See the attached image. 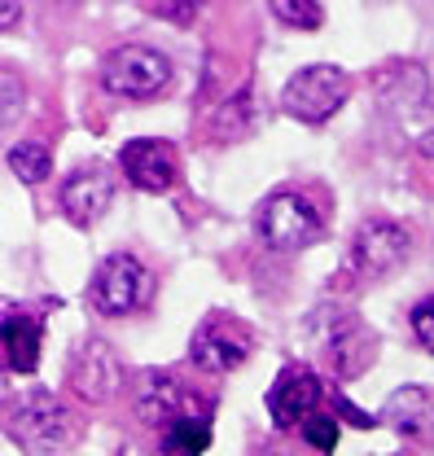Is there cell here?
<instances>
[{
  "instance_id": "6da1fadb",
  "label": "cell",
  "mask_w": 434,
  "mask_h": 456,
  "mask_svg": "<svg viewBox=\"0 0 434 456\" xmlns=\"http://www.w3.org/2000/svg\"><path fill=\"white\" fill-rule=\"evenodd\" d=\"M4 430L18 439V448L31 456H53L75 439V412L45 387L4 403Z\"/></svg>"
},
{
  "instance_id": "7a4b0ae2",
  "label": "cell",
  "mask_w": 434,
  "mask_h": 456,
  "mask_svg": "<svg viewBox=\"0 0 434 456\" xmlns=\"http://www.w3.org/2000/svg\"><path fill=\"white\" fill-rule=\"evenodd\" d=\"M171 57L154 45H119L102 61V88L119 102H154L171 88Z\"/></svg>"
},
{
  "instance_id": "3957f363",
  "label": "cell",
  "mask_w": 434,
  "mask_h": 456,
  "mask_svg": "<svg viewBox=\"0 0 434 456\" xmlns=\"http://www.w3.org/2000/svg\"><path fill=\"white\" fill-rule=\"evenodd\" d=\"M347 97H351V75L342 66H329V61L325 66H303V70L290 75V84L281 93V110L299 123H307V127H321L325 118H333L347 106Z\"/></svg>"
},
{
  "instance_id": "277c9868",
  "label": "cell",
  "mask_w": 434,
  "mask_h": 456,
  "mask_svg": "<svg viewBox=\"0 0 434 456\" xmlns=\"http://www.w3.org/2000/svg\"><path fill=\"white\" fill-rule=\"evenodd\" d=\"M255 232H259V241L268 246V250H307L312 241H321V216H316V207L303 198V193H290V189H276L268 193L264 202H259V211H255Z\"/></svg>"
},
{
  "instance_id": "5b68a950",
  "label": "cell",
  "mask_w": 434,
  "mask_h": 456,
  "mask_svg": "<svg viewBox=\"0 0 434 456\" xmlns=\"http://www.w3.org/2000/svg\"><path fill=\"white\" fill-rule=\"evenodd\" d=\"M150 294H154V277L145 273V264L136 255H110L93 277V289H88L93 307L110 321H123V316L141 312L150 303Z\"/></svg>"
},
{
  "instance_id": "8992f818",
  "label": "cell",
  "mask_w": 434,
  "mask_h": 456,
  "mask_svg": "<svg viewBox=\"0 0 434 456\" xmlns=\"http://www.w3.org/2000/svg\"><path fill=\"white\" fill-rule=\"evenodd\" d=\"M250 351H255V334L237 316H207L189 342V360L202 373H233L250 360Z\"/></svg>"
},
{
  "instance_id": "52a82bcc",
  "label": "cell",
  "mask_w": 434,
  "mask_h": 456,
  "mask_svg": "<svg viewBox=\"0 0 434 456\" xmlns=\"http://www.w3.org/2000/svg\"><path fill=\"white\" fill-rule=\"evenodd\" d=\"M408 255H413V232L395 220H369L351 241V268L369 281H381L395 268H404Z\"/></svg>"
},
{
  "instance_id": "ba28073f",
  "label": "cell",
  "mask_w": 434,
  "mask_h": 456,
  "mask_svg": "<svg viewBox=\"0 0 434 456\" xmlns=\"http://www.w3.org/2000/svg\"><path fill=\"white\" fill-rule=\"evenodd\" d=\"M119 167L127 175L132 189L141 193H167L176 180H180V163H176V150L167 141L154 136H136L119 150Z\"/></svg>"
},
{
  "instance_id": "9c48e42d",
  "label": "cell",
  "mask_w": 434,
  "mask_h": 456,
  "mask_svg": "<svg viewBox=\"0 0 434 456\" xmlns=\"http://www.w3.org/2000/svg\"><path fill=\"white\" fill-rule=\"evenodd\" d=\"M70 387L84 403H106L123 387V364L102 338H88L70 355Z\"/></svg>"
},
{
  "instance_id": "30bf717a",
  "label": "cell",
  "mask_w": 434,
  "mask_h": 456,
  "mask_svg": "<svg viewBox=\"0 0 434 456\" xmlns=\"http://www.w3.org/2000/svg\"><path fill=\"white\" fill-rule=\"evenodd\" d=\"M321 399H325V382L312 373V369H303V364H290L276 382H272L268 391V412H272V426L276 430H290V426H299L312 408H321Z\"/></svg>"
},
{
  "instance_id": "8fae6325",
  "label": "cell",
  "mask_w": 434,
  "mask_h": 456,
  "mask_svg": "<svg viewBox=\"0 0 434 456\" xmlns=\"http://www.w3.org/2000/svg\"><path fill=\"white\" fill-rule=\"evenodd\" d=\"M114 202V175L106 167H84L61 184V216L75 228H93Z\"/></svg>"
},
{
  "instance_id": "7c38bea8",
  "label": "cell",
  "mask_w": 434,
  "mask_h": 456,
  "mask_svg": "<svg viewBox=\"0 0 434 456\" xmlns=\"http://www.w3.org/2000/svg\"><path fill=\"white\" fill-rule=\"evenodd\" d=\"M45 351V325L40 316L13 307L0 316V369L4 373H36Z\"/></svg>"
},
{
  "instance_id": "4fadbf2b",
  "label": "cell",
  "mask_w": 434,
  "mask_h": 456,
  "mask_svg": "<svg viewBox=\"0 0 434 456\" xmlns=\"http://www.w3.org/2000/svg\"><path fill=\"white\" fill-rule=\"evenodd\" d=\"M189 387L180 382V378H171V373H150L145 382H141V391H136V417L141 421H150V426H167V421H176L180 412H189Z\"/></svg>"
},
{
  "instance_id": "5bb4252c",
  "label": "cell",
  "mask_w": 434,
  "mask_h": 456,
  "mask_svg": "<svg viewBox=\"0 0 434 456\" xmlns=\"http://www.w3.org/2000/svg\"><path fill=\"white\" fill-rule=\"evenodd\" d=\"M325 351H329V364L342 373V378H360L369 364H373V355H378V342H373V334L360 325V321H342L333 334H329L325 342Z\"/></svg>"
},
{
  "instance_id": "9a60e30c",
  "label": "cell",
  "mask_w": 434,
  "mask_h": 456,
  "mask_svg": "<svg viewBox=\"0 0 434 456\" xmlns=\"http://www.w3.org/2000/svg\"><path fill=\"white\" fill-rule=\"evenodd\" d=\"M255 127H259V102H255V93H250V88H237L228 102H219V106H216L207 136L228 145V141H242V136H250Z\"/></svg>"
},
{
  "instance_id": "2e32d148",
  "label": "cell",
  "mask_w": 434,
  "mask_h": 456,
  "mask_svg": "<svg viewBox=\"0 0 434 456\" xmlns=\"http://www.w3.org/2000/svg\"><path fill=\"white\" fill-rule=\"evenodd\" d=\"M386 421L404 439H422L430 430V391L426 387H404L386 399Z\"/></svg>"
},
{
  "instance_id": "e0dca14e",
  "label": "cell",
  "mask_w": 434,
  "mask_h": 456,
  "mask_svg": "<svg viewBox=\"0 0 434 456\" xmlns=\"http://www.w3.org/2000/svg\"><path fill=\"white\" fill-rule=\"evenodd\" d=\"M163 452L167 456H202L211 444V412H180L176 421L163 426Z\"/></svg>"
},
{
  "instance_id": "ac0fdd59",
  "label": "cell",
  "mask_w": 434,
  "mask_h": 456,
  "mask_svg": "<svg viewBox=\"0 0 434 456\" xmlns=\"http://www.w3.org/2000/svg\"><path fill=\"white\" fill-rule=\"evenodd\" d=\"M9 171H13L22 184H45V180H49V171H53V159H49V150H45V145L22 141V145H13V150H9Z\"/></svg>"
},
{
  "instance_id": "d6986e66",
  "label": "cell",
  "mask_w": 434,
  "mask_h": 456,
  "mask_svg": "<svg viewBox=\"0 0 434 456\" xmlns=\"http://www.w3.org/2000/svg\"><path fill=\"white\" fill-rule=\"evenodd\" d=\"M272 18H281L294 31H316L325 22V4L321 0H268Z\"/></svg>"
},
{
  "instance_id": "ffe728a7",
  "label": "cell",
  "mask_w": 434,
  "mask_h": 456,
  "mask_svg": "<svg viewBox=\"0 0 434 456\" xmlns=\"http://www.w3.org/2000/svg\"><path fill=\"white\" fill-rule=\"evenodd\" d=\"M22 106H27V84H22V75L0 61V132H4L9 123H18Z\"/></svg>"
},
{
  "instance_id": "44dd1931",
  "label": "cell",
  "mask_w": 434,
  "mask_h": 456,
  "mask_svg": "<svg viewBox=\"0 0 434 456\" xmlns=\"http://www.w3.org/2000/svg\"><path fill=\"white\" fill-rule=\"evenodd\" d=\"M299 430H303V439H307L316 452H333V444H338V417L325 412V408H312V412L299 421Z\"/></svg>"
},
{
  "instance_id": "7402d4cb",
  "label": "cell",
  "mask_w": 434,
  "mask_h": 456,
  "mask_svg": "<svg viewBox=\"0 0 434 456\" xmlns=\"http://www.w3.org/2000/svg\"><path fill=\"white\" fill-rule=\"evenodd\" d=\"M413 334L422 346H434V303L430 298H422L417 307H413Z\"/></svg>"
},
{
  "instance_id": "603a6c76",
  "label": "cell",
  "mask_w": 434,
  "mask_h": 456,
  "mask_svg": "<svg viewBox=\"0 0 434 456\" xmlns=\"http://www.w3.org/2000/svg\"><path fill=\"white\" fill-rule=\"evenodd\" d=\"M159 13H163L167 22L189 27V22H193V0H159Z\"/></svg>"
},
{
  "instance_id": "cb8c5ba5",
  "label": "cell",
  "mask_w": 434,
  "mask_h": 456,
  "mask_svg": "<svg viewBox=\"0 0 434 456\" xmlns=\"http://www.w3.org/2000/svg\"><path fill=\"white\" fill-rule=\"evenodd\" d=\"M333 408H338V412H342L351 426H364V430H373V426H378V417H373V412H360L356 403H347L342 395H333Z\"/></svg>"
},
{
  "instance_id": "d4e9b609",
  "label": "cell",
  "mask_w": 434,
  "mask_h": 456,
  "mask_svg": "<svg viewBox=\"0 0 434 456\" xmlns=\"http://www.w3.org/2000/svg\"><path fill=\"white\" fill-rule=\"evenodd\" d=\"M22 18V0H0V31H13Z\"/></svg>"
},
{
  "instance_id": "484cf974",
  "label": "cell",
  "mask_w": 434,
  "mask_h": 456,
  "mask_svg": "<svg viewBox=\"0 0 434 456\" xmlns=\"http://www.w3.org/2000/svg\"><path fill=\"white\" fill-rule=\"evenodd\" d=\"M4 403H9V373L0 369V412H4Z\"/></svg>"
}]
</instances>
